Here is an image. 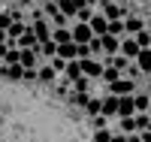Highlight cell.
<instances>
[{
    "mask_svg": "<svg viewBox=\"0 0 151 142\" xmlns=\"http://www.w3.org/2000/svg\"><path fill=\"white\" fill-rule=\"evenodd\" d=\"M91 55H103V43H100V36L91 40Z\"/></svg>",
    "mask_w": 151,
    "mask_h": 142,
    "instance_id": "37",
    "label": "cell"
},
{
    "mask_svg": "<svg viewBox=\"0 0 151 142\" xmlns=\"http://www.w3.org/2000/svg\"><path fill=\"white\" fill-rule=\"evenodd\" d=\"M52 67H55L58 73H64V70H67V58H60V55H55V58H52Z\"/></svg>",
    "mask_w": 151,
    "mask_h": 142,
    "instance_id": "35",
    "label": "cell"
},
{
    "mask_svg": "<svg viewBox=\"0 0 151 142\" xmlns=\"http://www.w3.org/2000/svg\"><path fill=\"white\" fill-rule=\"evenodd\" d=\"M136 115V97L133 94H124L118 103V118H133Z\"/></svg>",
    "mask_w": 151,
    "mask_h": 142,
    "instance_id": "4",
    "label": "cell"
},
{
    "mask_svg": "<svg viewBox=\"0 0 151 142\" xmlns=\"http://www.w3.org/2000/svg\"><path fill=\"white\" fill-rule=\"evenodd\" d=\"M76 18H79V21H91V18H94V12H91V6H82L79 12H76Z\"/></svg>",
    "mask_w": 151,
    "mask_h": 142,
    "instance_id": "34",
    "label": "cell"
},
{
    "mask_svg": "<svg viewBox=\"0 0 151 142\" xmlns=\"http://www.w3.org/2000/svg\"><path fill=\"white\" fill-rule=\"evenodd\" d=\"M109 94H118V97H124V94H136V82L133 79H115V82H109Z\"/></svg>",
    "mask_w": 151,
    "mask_h": 142,
    "instance_id": "1",
    "label": "cell"
},
{
    "mask_svg": "<svg viewBox=\"0 0 151 142\" xmlns=\"http://www.w3.org/2000/svg\"><path fill=\"white\" fill-rule=\"evenodd\" d=\"M88 24H91V30H94V36H103V33L109 30V18L103 15V12H100V15H94V18L88 21Z\"/></svg>",
    "mask_w": 151,
    "mask_h": 142,
    "instance_id": "13",
    "label": "cell"
},
{
    "mask_svg": "<svg viewBox=\"0 0 151 142\" xmlns=\"http://www.w3.org/2000/svg\"><path fill=\"white\" fill-rule=\"evenodd\" d=\"M94 142H112V127H100V130H94Z\"/></svg>",
    "mask_w": 151,
    "mask_h": 142,
    "instance_id": "27",
    "label": "cell"
},
{
    "mask_svg": "<svg viewBox=\"0 0 151 142\" xmlns=\"http://www.w3.org/2000/svg\"><path fill=\"white\" fill-rule=\"evenodd\" d=\"M91 127H94V130H100V127H109V118H106V115H94V118H91Z\"/></svg>",
    "mask_w": 151,
    "mask_h": 142,
    "instance_id": "33",
    "label": "cell"
},
{
    "mask_svg": "<svg viewBox=\"0 0 151 142\" xmlns=\"http://www.w3.org/2000/svg\"><path fill=\"white\" fill-rule=\"evenodd\" d=\"M73 3H76V6L82 9V6H91V0H73Z\"/></svg>",
    "mask_w": 151,
    "mask_h": 142,
    "instance_id": "40",
    "label": "cell"
},
{
    "mask_svg": "<svg viewBox=\"0 0 151 142\" xmlns=\"http://www.w3.org/2000/svg\"><path fill=\"white\" fill-rule=\"evenodd\" d=\"M136 67H139V73H151V48H139V55H136Z\"/></svg>",
    "mask_w": 151,
    "mask_h": 142,
    "instance_id": "14",
    "label": "cell"
},
{
    "mask_svg": "<svg viewBox=\"0 0 151 142\" xmlns=\"http://www.w3.org/2000/svg\"><path fill=\"white\" fill-rule=\"evenodd\" d=\"M112 142H127V136H121V133H112Z\"/></svg>",
    "mask_w": 151,
    "mask_h": 142,
    "instance_id": "39",
    "label": "cell"
},
{
    "mask_svg": "<svg viewBox=\"0 0 151 142\" xmlns=\"http://www.w3.org/2000/svg\"><path fill=\"white\" fill-rule=\"evenodd\" d=\"M0 3H6V0H0Z\"/></svg>",
    "mask_w": 151,
    "mask_h": 142,
    "instance_id": "45",
    "label": "cell"
},
{
    "mask_svg": "<svg viewBox=\"0 0 151 142\" xmlns=\"http://www.w3.org/2000/svg\"><path fill=\"white\" fill-rule=\"evenodd\" d=\"M124 27H127V33H130V36H136L139 30H145V21H142V18H133V15H130V18H124Z\"/></svg>",
    "mask_w": 151,
    "mask_h": 142,
    "instance_id": "17",
    "label": "cell"
},
{
    "mask_svg": "<svg viewBox=\"0 0 151 142\" xmlns=\"http://www.w3.org/2000/svg\"><path fill=\"white\" fill-rule=\"evenodd\" d=\"M100 43H103V55H118L121 51V36H115V33H103Z\"/></svg>",
    "mask_w": 151,
    "mask_h": 142,
    "instance_id": "6",
    "label": "cell"
},
{
    "mask_svg": "<svg viewBox=\"0 0 151 142\" xmlns=\"http://www.w3.org/2000/svg\"><path fill=\"white\" fill-rule=\"evenodd\" d=\"M40 55H45V58H55V55H58V43H55V40L40 43Z\"/></svg>",
    "mask_w": 151,
    "mask_h": 142,
    "instance_id": "25",
    "label": "cell"
},
{
    "mask_svg": "<svg viewBox=\"0 0 151 142\" xmlns=\"http://www.w3.org/2000/svg\"><path fill=\"white\" fill-rule=\"evenodd\" d=\"M64 76H67L70 82H76L79 76H85V73H82V61H79V58H76V61H67V70H64Z\"/></svg>",
    "mask_w": 151,
    "mask_h": 142,
    "instance_id": "16",
    "label": "cell"
},
{
    "mask_svg": "<svg viewBox=\"0 0 151 142\" xmlns=\"http://www.w3.org/2000/svg\"><path fill=\"white\" fill-rule=\"evenodd\" d=\"M139 43H136V36H127V40H121V55H127L130 61H136V55H139Z\"/></svg>",
    "mask_w": 151,
    "mask_h": 142,
    "instance_id": "10",
    "label": "cell"
},
{
    "mask_svg": "<svg viewBox=\"0 0 151 142\" xmlns=\"http://www.w3.org/2000/svg\"><path fill=\"white\" fill-rule=\"evenodd\" d=\"M6 3H30V0H6Z\"/></svg>",
    "mask_w": 151,
    "mask_h": 142,
    "instance_id": "42",
    "label": "cell"
},
{
    "mask_svg": "<svg viewBox=\"0 0 151 142\" xmlns=\"http://www.w3.org/2000/svg\"><path fill=\"white\" fill-rule=\"evenodd\" d=\"M42 12H45L48 18H55L58 12H60V6H58V3H45V6H42Z\"/></svg>",
    "mask_w": 151,
    "mask_h": 142,
    "instance_id": "36",
    "label": "cell"
},
{
    "mask_svg": "<svg viewBox=\"0 0 151 142\" xmlns=\"http://www.w3.org/2000/svg\"><path fill=\"white\" fill-rule=\"evenodd\" d=\"M85 112H88V118H94V115H103V100L91 97V100H88V106H85Z\"/></svg>",
    "mask_w": 151,
    "mask_h": 142,
    "instance_id": "20",
    "label": "cell"
},
{
    "mask_svg": "<svg viewBox=\"0 0 151 142\" xmlns=\"http://www.w3.org/2000/svg\"><path fill=\"white\" fill-rule=\"evenodd\" d=\"M82 61V73L85 76H91V79H103V63H100V61H94V58H79Z\"/></svg>",
    "mask_w": 151,
    "mask_h": 142,
    "instance_id": "3",
    "label": "cell"
},
{
    "mask_svg": "<svg viewBox=\"0 0 151 142\" xmlns=\"http://www.w3.org/2000/svg\"><path fill=\"white\" fill-rule=\"evenodd\" d=\"M121 76H124V73H121L118 67H106V70H103V82L109 85V82H115V79H121Z\"/></svg>",
    "mask_w": 151,
    "mask_h": 142,
    "instance_id": "26",
    "label": "cell"
},
{
    "mask_svg": "<svg viewBox=\"0 0 151 142\" xmlns=\"http://www.w3.org/2000/svg\"><path fill=\"white\" fill-rule=\"evenodd\" d=\"M133 97H136V112H148V106H151V94H148V91H145V94L139 91V94H133Z\"/></svg>",
    "mask_w": 151,
    "mask_h": 142,
    "instance_id": "22",
    "label": "cell"
},
{
    "mask_svg": "<svg viewBox=\"0 0 151 142\" xmlns=\"http://www.w3.org/2000/svg\"><path fill=\"white\" fill-rule=\"evenodd\" d=\"M52 40L58 45H64V43H73V30H64V27H55L52 30Z\"/></svg>",
    "mask_w": 151,
    "mask_h": 142,
    "instance_id": "18",
    "label": "cell"
},
{
    "mask_svg": "<svg viewBox=\"0 0 151 142\" xmlns=\"http://www.w3.org/2000/svg\"><path fill=\"white\" fill-rule=\"evenodd\" d=\"M148 82H151V73H148Z\"/></svg>",
    "mask_w": 151,
    "mask_h": 142,
    "instance_id": "43",
    "label": "cell"
},
{
    "mask_svg": "<svg viewBox=\"0 0 151 142\" xmlns=\"http://www.w3.org/2000/svg\"><path fill=\"white\" fill-rule=\"evenodd\" d=\"M106 33H115V36L127 33V27H124V18H121V21H109V30H106Z\"/></svg>",
    "mask_w": 151,
    "mask_h": 142,
    "instance_id": "30",
    "label": "cell"
},
{
    "mask_svg": "<svg viewBox=\"0 0 151 142\" xmlns=\"http://www.w3.org/2000/svg\"><path fill=\"white\" fill-rule=\"evenodd\" d=\"M118 130L121 133H136L139 127H136V115L133 118H118Z\"/></svg>",
    "mask_w": 151,
    "mask_h": 142,
    "instance_id": "21",
    "label": "cell"
},
{
    "mask_svg": "<svg viewBox=\"0 0 151 142\" xmlns=\"http://www.w3.org/2000/svg\"><path fill=\"white\" fill-rule=\"evenodd\" d=\"M0 73H3L6 79H12V82H21L24 79V67H21V63H3Z\"/></svg>",
    "mask_w": 151,
    "mask_h": 142,
    "instance_id": "9",
    "label": "cell"
},
{
    "mask_svg": "<svg viewBox=\"0 0 151 142\" xmlns=\"http://www.w3.org/2000/svg\"><path fill=\"white\" fill-rule=\"evenodd\" d=\"M88 100H91V94H79V91L70 94V103H76V106H82V109L88 106Z\"/></svg>",
    "mask_w": 151,
    "mask_h": 142,
    "instance_id": "28",
    "label": "cell"
},
{
    "mask_svg": "<svg viewBox=\"0 0 151 142\" xmlns=\"http://www.w3.org/2000/svg\"><path fill=\"white\" fill-rule=\"evenodd\" d=\"M21 67L24 70H36L40 67V51L36 48H21Z\"/></svg>",
    "mask_w": 151,
    "mask_h": 142,
    "instance_id": "8",
    "label": "cell"
},
{
    "mask_svg": "<svg viewBox=\"0 0 151 142\" xmlns=\"http://www.w3.org/2000/svg\"><path fill=\"white\" fill-rule=\"evenodd\" d=\"M12 21H15V18H12V12H9V9L0 12V30H9V24H12Z\"/></svg>",
    "mask_w": 151,
    "mask_h": 142,
    "instance_id": "32",
    "label": "cell"
},
{
    "mask_svg": "<svg viewBox=\"0 0 151 142\" xmlns=\"http://www.w3.org/2000/svg\"><path fill=\"white\" fill-rule=\"evenodd\" d=\"M148 115H151V106H148Z\"/></svg>",
    "mask_w": 151,
    "mask_h": 142,
    "instance_id": "44",
    "label": "cell"
},
{
    "mask_svg": "<svg viewBox=\"0 0 151 142\" xmlns=\"http://www.w3.org/2000/svg\"><path fill=\"white\" fill-rule=\"evenodd\" d=\"M58 76H60V73L52 67V63H40V82H42V85H55Z\"/></svg>",
    "mask_w": 151,
    "mask_h": 142,
    "instance_id": "12",
    "label": "cell"
},
{
    "mask_svg": "<svg viewBox=\"0 0 151 142\" xmlns=\"http://www.w3.org/2000/svg\"><path fill=\"white\" fill-rule=\"evenodd\" d=\"M27 27H30V24H24V21H12L6 33H9V40H18V36H21L24 30H27Z\"/></svg>",
    "mask_w": 151,
    "mask_h": 142,
    "instance_id": "23",
    "label": "cell"
},
{
    "mask_svg": "<svg viewBox=\"0 0 151 142\" xmlns=\"http://www.w3.org/2000/svg\"><path fill=\"white\" fill-rule=\"evenodd\" d=\"M100 12H103L109 21H121V18H127V9H124V6H115L112 0H103V3H100Z\"/></svg>",
    "mask_w": 151,
    "mask_h": 142,
    "instance_id": "2",
    "label": "cell"
},
{
    "mask_svg": "<svg viewBox=\"0 0 151 142\" xmlns=\"http://www.w3.org/2000/svg\"><path fill=\"white\" fill-rule=\"evenodd\" d=\"M58 55L67 58V61H76V58H79V43H64V45H58Z\"/></svg>",
    "mask_w": 151,
    "mask_h": 142,
    "instance_id": "15",
    "label": "cell"
},
{
    "mask_svg": "<svg viewBox=\"0 0 151 142\" xmlns=\"http://www.w3.org/2000/svg\"><path fill=\"white\" fill-rule=\"evenodd\" d=\"M73 91H79V94H91V76H79V79L73 82Z\"/></svg>",
    "mask_w": 151,
    "mask_h": 142,
    "instance_id": "19",
    "label": "cell"
},
{
    "mask_svg": "<svg viewBox=\"0 0 151 142\" xmlns=\"http://www.w3.org/2000/svg\"><path fill=\"white\" fill-rule=\"evenodd\" d=\"M30 27H33V33H36V40H40V43H48V40H52V24H48L45 18H40V21H33L30 24Z\"/></svg>",
    "mask_w": 151,
    "mask_h": 142,
    "instance_id": "7",
    "label": "cell"
},
{
    "mask_svg": "<svg viewBox=\"0 0 151 142\" xmlns=\"http://www.w3.org/2000/svg\"><path fill=\"white\" fill-rule=\"evenodd\" d=\"M118 103H121L118 94H109L103 100V115H106V118H118Z\"/></svg>",
    "mask_w": 151,
    "mask_h": 142,
    "instance_id": "11",
    "label": "cell"
},
{
    "mask_svg": "<svg viewBox=\"0 0 151 142\" xmlns=\"http://www.w3.org/2000/svg\"><path fill=\"white\" fill-rule=\"evenodd\" d=\"M136 43H139L142 48H151V30H148V27L139 30V33H136Z\"/></svg>",
    "mask_w": 151,
    "mask_h": 142,
    "instance_id": "29",
    "label": "cell"
},
{
    "mask_svg": "<svg viewBox=\"0 0 151 142\" xmlns=\"http://www.w3.org/2000/svg\"><path fill=\"white\" fill-rule=\"evenodd\" d=\"M127 142H142V133H139V130H136V133H130V136H127Z\"/></svg>",
    "mask_w": 151,
    "mask_h": 142,
    "instance_id": "38",
    "label": "cell"
},
{
    "mask_svg": "<svg viewBox=\"0 0 151 142\" xmlns=\"http://www.w3.org/2000/svg\"><path fill=\"white\" fill-rule=\"evenodd\" d=\"M3 63H21V48H9L6 58H3Z\"/></svg>",
    "mask_w": 151,
    "mask_h": 142,
    "instance_id": "31",
    "label": "cell"
},
{
    "mask_svg": "<svg viewBox=\"0 0 151 142\" xmlns=\"http://www.w3.org/2000/svg\"><path fill=\"white\" fill-rule=\"evenodd\" d=\"M6 40H9V33H6V30H0V43H6Z\"/></svg>",
    "mask_w": 151,
    "mask_h": 142,
    "instance_id": "41",
    "label": "cell"
},
{
    "mask_svg": "<svg viewBox=\"0 0 151 142\" xmlns=\"http://www.w3.org/2000/svg\"><path fill=\"white\" fill-rule=\"evenodd\" d=\"M58 6H60V12H64L67 18H76V12H79V6H76L73 0H58Z\"/></svg>",
    "mask_w": 151,
    "mask_h": 142,
    "instance_id": "24",
    "label": "cell"
},
{
    "mask_svg": "<svg viewBox=\"0 0 151 142\" xmlns=\"http://www.w3.org/2000/svg\"><path fill=\"white\" fill-rule=\"evenodd\" d=\"M94 40V30H91V24L88 21H79L73 27V43H91Z\"/></svg>",
    "mask_w": 151,
    "mask_h": 142,
    "instance_id": "5",
    "label": "cell"
}]
</instances>
